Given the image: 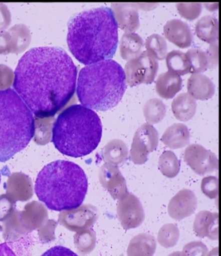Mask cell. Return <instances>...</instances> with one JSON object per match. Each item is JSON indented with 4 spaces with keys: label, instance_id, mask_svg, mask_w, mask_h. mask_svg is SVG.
Masks as SVG:
<instances>
[{
    "label": "cell",
    "instance_id": "obj_9",
    "mask_svg": "<svg viewBox=\"0 0 221 256\" xmlns=\"http://www.w3.org/2000/svg\"><path fill=\"white\" fill-rule=\"evenodd\" d=\"M183 160L194 173L199 176L211 174L218 168L215 154L198 144L189 145L185 149Z\"/></svg>",
    "mask_w": 221,
    "mask_h": 256
},
{
    "label": "cell",
    "instance_id": "obj_28",
    "mask_svg": "<svg viewBox=\"0 0 221 256\" xmlns=\"http://www.w3.org/2000/svg\"><path fill=\"white\" fill-rule=\"evenodd\" d=\"M146 52L151 54L156 60H163L167 54V44L163 36L158 34L151 35L145 44Z\"/></svg>",
    "mask_w": 221,
    "mask_h": 256
},
{
    "label": "cell",
    "instance_id": "obj_34",
    "mask_svg": "<svg viewBox=\"0 0 221 256\" xmlns=\"http://www.w3.org/2000/svg\"><path fill=\"white\" fill-rule=\"evenodd\" d=\"M12 52V42L10 33L0 32V54H8Z\"/></svg>",
    "mask_w": 221,
    "mask_h": 256
},
{
    "label": "cell",
    "instance_id": "obj_37",
    "mask_svg": "<svg viewBox=\"0 0 221 256\" xmlns=\"http://www.w3.org/2000/svg\"><path fill=\"white\" fill-rule=\"evenodd\" d=\"M11 23V14L7 6L0 4V32L4 30Z\"/></svg>",
    "mask_w": 221,
    "mask_h": 256
},
{
    "label": "cell",
    "instance_id": "obj_20",
    "mask_svg": "<svg viewBox=\"0 0 221 256\" xmlns=\"http://www.w3.org/2000/svg\"><path fill=\"white\" fill-rule=\"evenodd\" d=\"M129 150L125 143L119 139H113L102 150L104 160L108 164L118 166L127 160Z\"/></svg>",
    "mask_w": 221,
    "mask_h": 256
},
{
    "label": "cell",
    "instance_id": "obj_19",
    "mask_svg": "<svg viewBox=\"0 0 221 256\" xmlns=\"http://www.w3.org/2000/svg\"><path fill=\"white\" fill-rule=\"evenodd\" d=\"M196 100L185 92L176 96L171 104L174 116L182 122H187L193 118L196 114Z\"/></svg>",
    "mask_w": 221,
    "mask_h": 256
},
{
    "label": "cell",
    "instance_id": "obj_33",
    "mask_svg": "<svg viewBox=\"0 0 221 256\" xmlns=\"http://www.w3.org/2000/svg\"><path fill=\"white\" fill-rule=\"evenodd\" d=\"M206 252V246L199 242H189L183 249L185 256H204Z\"/></svg>",
    "mask_w": 221,
    "mask_h": 256
},
{
    "label": "cell",
    "instance_id": "obj_21",
    "mask_svg": "<svg viewBox=\"0 0 221 256\" xmlns=\"http://www.w3.org/2000/svg\"><path fill=\"white\" fill-rule=\"evenodd\" d=\"M143 39L135 32L125 33L119 44L121 58L129 61L138 57L142 52Z\"/></svg>",
    "mask_w": 221,
    "mask_h": 256
},
{
    "label": "cell",
    "instance_id": "obj_27",
    "mask_svg": "<svg viewBox=\"0 0 221 256\" xmlns=\"http://www.w3.org/2000/svg\"><path fill=\"white\" fill-rule=\"evenodd\" d=\"M158 166L163 176L174 178L180 172V162L173 152L165 151L159 158Z\"/></svg>",
    "mask_w": 221,
    "mask_h": 256
},
{
    "label": "cell",
    "instance_id": "obj_39",
    "mask_svg": "<svg viewBox=\"0 0 221 256\" xmlns=\"http://www.w3.org/2000/svg\"><path fill=\"white\" fill-rule=\"evenodd\" d=\"M0 183H1V172H0Z\"/></svg>",
    "mask_w": 221,
    "mask_h": 256
},
{
    "label": "cell",
    "instance_id": "obj_8",
    "mask_svg": "<svg viewBox=\"0 0 221 256\" xmlns=\"http://www.w3.org/2000/svg\"><path fill=\"white\" fill-rule=\"evenodd\" d=\"M158 133L156 128L149 124L141 125L134 134L130 155L135 164H143L148 156L156 150L158 145Z\"/></svg>",
    "mask_w": 221,
    "mask_h": 256
},
{
    "label": "cell",
    "instance_id": "obj_30",
    "mask_svg": "<svg viewBox=\"0 0 221 256\" xmlns=\"http://www.w3.org/2000/svg\"><path fill=\"white\" fill-rule=\"evenodd\" d=\"M180 238V231L176 224H167L163 225L158 234V240L161 246L169 248L176 244Z\"/></svg>",
    "mask_w": 221,
    "mask_h": 256
},
{
    "label": "cell",
    "instance_id": "obj_25",
    "mask_svg": "<svg viewBox=\"0 0 221 256\" xmlns=\"http://www.w3.org/2000/svg\"><path fill=\"white\" fill-rule=\"evenodd\" d=\"M166 107L162 100L158 98H151L145 104L143 107L146 121L149 124H156L164 118L166 114Z\"/></svg>",
    "mask_w": 221,
    "mask_h": 256
},
{
    "label": "cell",
    "instance_id": "obj_29",
    "mask_svg": "<svg viewBox=\"0 0 221 256\" xmlns=\"http://www.w3.org/2000/svg\"><path fill=\"white\" fill-rule=\"evenodd\" d=\"M189 63V72L191 74H201L208 68L206 54L204 50L191 48L186 52Z\"/></svg>",
    "mask_w": 221,
    "mask_h": 256
},
{
    "label": "cell",
    "instance_id": "obj_15",
    "mask_svg": "<svg viewBox=\"0 0 221 256\" xmlns=\"http://www.w3.org/2000/svg\"><path fill=\"white\" fill-rule=\"evenodd\" d=\"M193 230L198 237H207L211 240H217L218 214L205 210L198 212L194 220Z\"/></svg>",
    "mask_w": 221,
    "mask_h": 256
},
{
    "label": "cell",
    "instance_id": "obj_4",
    "mask_svg": "<svg viewBox=\"0 0 221 256\" xmlns=\"http://www.w3.org/2000/svg\"><path fill=\"white\" fill-rule=\"evenodd\" d=\"M102 134V123L97 112L83 105H72L54 122L52 142L60 153L79 158L94 152Z\"/></svg>",
    "mask_w": 221,
    "mask_h": 256
},
{
    "label": "cell",
    "instance_id": "obj_32",
    "mask_svg": "<svg viewBox=\"0 0 221 256\" xmlns=\"http://www.w3.org/2000/svg\"><path fill=\"white\" fill-rule=\"evenodd\" d=\"M201 190L207 198L213 200L218 197V180L214 176H208L203 178L201 183Z\"/></svg>",
    "mask_w": 221,
    "mask_h": 256
},
{
    "label": "cell",
    "instance_id": "obj_12",
    "mask_svg": "<svg viewBox=\"0 0 221 256\" xmlns=\"http://www.w3.org/2000/svg\"><path fill=\"white\" fill-rule=\"evenodd\" d=\"M197 208L195 194L189 189L179 191L170 200L168 214L173 220H180L193 214Z\"/></svg>",
    "mask_w": 221,
    "mask_h": 256
},
{
    "label": "cell",
    "instance_id": "obj_3",
    "mask_svg": "<svg viewBox=\"0 0 221 256\" xmlns=\"http://www.w3.org/2000/svg\"><path fill=\"white\" fill-rule=\"evenodd\" d=\"M88 178L78 164L69 160L49 163L37 176L35 194L51 210L79 208L87 196Z\"/></svg>",
    "mask_w": 221,
    "mask_h": 256
},
{
    "label": "cell",
    "instance_id": "obj_26",
    "mask_svg": "<svg viewBox=\"0 0 221 256\" xmlns=\"http://www.w3.org/2000/svg\"><path fill=\"white\" fill-rule=\"evenodd\" d=\"M12 42V52H23L30 45V30L23 24L15 26L8 32Z\"/></svg>",
    "mask_w": 221,
    "mask_h": 256
},
{
    "label": "cell",
    "instance_id": "obj_17",
    "mask_svg": "<svg viewBox=\"0 0 221 256\" xmlns=\"http://www.w3.org/2000/svg\"><path fill=\"white\" fill-rule=\"evenodd\" d=\"M163 144L172 150L182 148L189 144L190 132L182 123L171 125L165 130L162 136Z\"/></svg>",
    "mask_w": 221,
    "mask_h": 256
},
{
    "label": "cell",
    "instance_id": "obj_14",
    "mask_svg": "<svg viewBox=\"0 0 221 256\" xmlns=\"http://www.w3.org/2000/svg\"><path fill=\"white\" fill-rule=\"evenodd\" d=\"M165 38L177 47L185 48L190 47L193 36L191 28L185 22L178 19L168 21L163 28Z\"/></svg>",
    "mask_w": 221,
    "mask_h": 256
},
{
    "label": "cell",
    "instance_id": "obj_11",
    "mask_svg": "<svg viewBox=\"0 0 221 256\" xmlns=\"http://www.w3.org/2000/svg\"><path fill=\"white\" fill-rule=\"evenodd\" d=\"M99 182L115 200H119L128 193L127 182L118 166L105 163L101 167Z\"/></svg>",
    "mask_w": 221,
    "mask_h": 256
},
{
    "label": "cell",
    "instance_id": "obj_36",
    "mask_svg": "<svg viewBox=\"0 0 221 256\" xmlns=\"http://www.w3.org/2000/svg\"><path fill=\"white\" fill-rule=\"evenodd\" d=\"M205 54L208 62V68H216L218 65V42L211 44Z\"/></svg>",
    "mask_w": 221,
    "mask_h": 256
},
{
    "label": "cell",
    "instance_id": "obj_38",
    "mask_svg": "<svg viewBox=\"0 0 221 256\" xmlns=\"http://www.w3.org/2000/svg\"><path fill=\"white\" fill-rule=\"evenodd\" d=\"M8 82L12 83L13 72L12 70L4 65L0 66V90L5 89L3 79Z\"/></svg>",
    "mask_w": 221,
    "mask_h": 256
},
{
    "label": "cell",
    "instance_id": "obj_35",
    "mask_svg": "<svg viewBox=\"0 0 221 256\" xmlns=\"http://www.w3.org/2000/svg\"><path fill=\"white\" fill-rule=\"evenodd\" d=\"M41 256H79L72 250L63 246H55L45 252Z\"/></svg>",
    "mask_w": 221,
    "mask_h": 256
},
{
    "label": "cell",
    "instance_id": "obj_2",
    "mask_svg": "<svg viewBox=\"0 0 221 256\" xmlns=\"http://www.w3.org/2000/svg\"><path fill=\"white\" fill-rule=\"evenodd\" d=\"M118 42V24L109 8L83 11L68 22V48L75 58L86 66L113 58Z\"/></svg>",
    "mask_w": 221,
    "mask_h": 256
},
{
    "label": "cell",
    "instance_id": "obj_1",
    "mask_svg": "<svg viewBox=\"0 0 221 256\" xmlns=\"http://www.w3.org/2000/svg\"><path fill=\"white\" fill-rule=\"evenodd\" d=\"M77 76L76 66L63 48H36L20 60L13 87L37 118H49L74 96Z\"/></svg>",
    "mask_w": 221,
    "mask_h": 256
},
{
    "label": "cell",
    "instance_id": "obj_13",
    "mask_svg": "<svg viewBox=\"0 0 221 256\" xmlns=\"http://www.w3.org/2000/svg\"><path fill=\"white\" fill-rule=\"evenodd\" d=\"M111 8L118 28L125 33L134 32L140 28L138 4L114 3Z\"/></svg>",
    "mask_w": 221,
    "mask_h": 256
},
{
    "label": "cell",
    "instance_id": "obj_6",
    "mask_svg": "<svg viewBox=\"0 0 221 256\" xmlns=\"http://www.w3.org/2000/svg\"><path fill=\"white\" fill-rule=\"evenodd\" d=\"M35 134L32 112L16 92L0 91V162L25 149Z\"/></svg>",
    "mask_w": 221,
    "mask_h": 256
},
{
    "label": "cell",
    "instance_id": "obj_31",
    "mask_svg": "<svg viewBox=\"0 0 221 256\" xmlns=\"http://www.w3.org/2000/svg\"><path fill=\"white\" fill-rule=\"evenodd\" d=\"M176 6L181 16L191 21L198 18L202 10L200 3H179Z\"/></svg>",
    "mask_w": 221,
    "mask_h": 256
},
{
    "label": "cell",
    "instance_id": "obj_5",
    "mask_svg": "<svg viewBox=\"0 0 221 256\" xmlns=\"http://www.w3.org/2000/svg\"><path fill=\"white\" fill-rule=\"evenodd\" d=\"M127 90L124 70L113 60L82 68L77 79V94L84 106L105 112L116 107Z\"/></svg>",
    "mask_w": 221,
    "mask_h": 256
},
{
    "label": "cell",
    "instance_id": "obj_22",
    "mask_svg": "<svg viewBox=\"0 0 221 256\" xmlns=\"http://www.w3.org/2000/svg\"><path fill=\"white\" fill-rule=\"evenodd\" d=\"M195 32L201 40L210 44L216 42L218 39V20L210 15L201 18L196 22Z\"/></svg>",
    "mask_w": 221,
    "mask_h": 256
},
{
    "label": "cell",
    "instance_id": "obj_24",
    "mask_svg": "<svg viewBox=\"0 0 221 256\" xmlns=\"http://www.w3.org/2000/svg\"><path fill=\"white\" fill-rule=\"evenodd\" d=\"M166 64L169 72L182 76L189 72V63L186 54L179 50H173L167 54Z\"/></svg>",
    "mask_w": 221,
    "mask_h": 256
},
{
    "label": "cell",
    "instance_id": "obj_7",
    "mask_svg": "<svg viewBox=\"0 0 221 256\" xmlns=\"http://www.w3.org/2000/svg\"><path fill=\"white\" fill-rule=\"evenodd\" d=\"M158 62L147 52H143L138 57L127 61L125 66L126 82L130 87L153 82L158 72Z\"/></svg>",
    "mask_w": 221,
    "mask_h": 256
},
{
    "label": "cell",
    "instance_id": "obj_23",
    "mask_svg": "<svg viewBox=\"0 0 221 256\" xmlns=\"http://www.w3.org/2000/svg\"><path fill=\"white\" fill-rule=\"evenodd\" d=\"M156 248V240L153 236L141 233L130 240L129 254L130 256H150Z\"/></svg>",
    "mask_w": 221,
    "mask_h": 256
},
{
    "label": "cell",
    "instance_id": "obj_16",
    "mask_svg": "<svg viewBox=\"0 0 221 256\" xmlns=\"http://www.w3.org/2000/svg\"><path fill=\"white\" fill-rule=\"evenodd\" d=\"M187 94L194 100H205L215 94V86L210 78L202 74H193L187 83Z\"/></svg>",
    "mask_w": 221,
    "mask_h": 256
},
{
    "label": "cell",
    "instance_id": "obj_10",
    "mask_svg": "<svg viewBox=\"0 0 221 256\" xmlns=\"http://www.w3.org/2000/svg\"><path fill=\"white\" fill-rule=\"evenodd\" d=\"M117 214L121 226L126 230L138 228L145 220L142 204L136 196L129 192L119 200Z\"/></svg>",
    "mask_w": 221,
    "mask_h": 256
},
{
    "label": "cell",
    "instance_id": "obj_18",
    "mask_svg": "<svg viewBox=\"0 0 221 256\" xmlns=\"http://www.w3.org/2000/svg\"><path fill=\"white\" fill-rule=\"evenodd\" d=\"M182 79L169 72H163L157 78L156 90L160 97L165 99L174 98L182 90Z\"/></svg>",
    "mask_w": 221,
    "mask_h": 256
}]
</instances>
